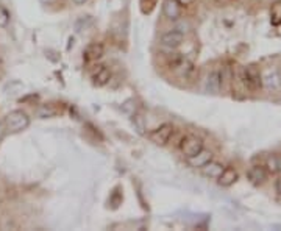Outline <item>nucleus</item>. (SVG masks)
<instances>
[{"mask_svg": "<svg viewBox=\"0 0 281 231\" xmlns=\"http://www.w3.org/2000/svg\"><path fill=\"white\" fill-rule=\"evenodd\" d=\"M4 125H5V130L10 133H19V132H24V130L28 128L30 125V118H28V114L22 109H14L11 111L5 121H4Z\"/></svg>", "mask_w": 281, "mask_h": 231, "instance_id": "f257e3e1", "label": "nucleus"}, {"mask_svg": "<svg viewBox=\"0 0 281 231\" xmlns=\"http://www.w3.org/2000/svg\"><path fill=\"white\" fill-rule=\"evenodd\" d=\"M241 81L248 91H258L262 88V74L258 66L248 64L241 69Z\"/></svg>", "mask_w": 281, "mask_h": 231, "instance_id": "f03ea898", "label": "nucleus"}, {"mask_svg": "<svg viewBox=\"0 0 281 231\" xmlns=\"http://www.w3.org/2000/svg\"><path fill=\"white\" fill-rule=\"evenodd\" d=\"M180 147H181L183 155H185L186 158H191L203 149V141L200 138H197V136H186L181 141Z\"/></svg>", "mask_w": 281, "mask_h": 231, "instance_id": "7ed1b4c3", "label": "nucleus"}, {"mask_svg": "<svg viewBox=\"0 0 281 231\" xmlns=\"http://www.w3.org/2000/svg\"><path fill=\"white\" fill-rule=\"evenodd\" d=\"M172 135H174L172 124H163L150 133V139H152V142L158 144V146H166L169 139L172 138Z\"/></svg>", "mask_w": 281, "mask_h": 231, "instance_id": "20e7f679", "label": "nucleus"}, {"mask_svg": "<svg viewBox=\"0 0 281 231\" xmlns=\"http://www.w3.org/2000/svg\"><path fill=\"white\" fill-rule=\"evenodd\" d=\"M183 41H185V35L180 30H171L161 36V44L164 47L169 49H177L183 44Z\"/></svg>", "mask_w": 281, "mask_h": 231, "instance_id": "39448f33", "label": "nucleus"}, {"mask_svg": "<svg viewBox=\"0 0 281 231\" xmlns=\"http://www.w3.org/2000/svg\"><path fill=\"white\" fill-rule=\"evenodd\" d=\"M267 175H269V172H267V169L264 166H253L247 172V178L250 180L251 184H255V186L262 184L267 180Z\"/></svg>", "mask_w": 281, "mask_h": 231, "instance_id": "423d86ee", "label": "nucleus"}, {"mask_svg": "<svg viewBox=\"0 0 281 231\" xmlns=\"http://www.w3.org/2000/svg\"><path fill=\"white\" fill-rule=\"evenodd\" d=\"M163 14L169 21H178L181 18V7L177 0H166L163 4Z\"/></svg>", "mask_w": 281, "mask_h": 231, "instance_id": "0eeeda50", "label": "nucleus"}, {"mask_svg": "<svg viewBox=\"0 0 281 231\" xmlns=\"http://www.w3.org/2000/svg\"><path fill=\"white\" fill-rule=\"evenodd\" d=\"M103 52H105V49L100 42H91V44L84 49L83 56L86 61H97L103 56Z\"/></svg>", "mask_w": 281, "mask_h": 231, "instance_id": "6e6552de", "label": "nucleus"}, {"mask_svg": "<svg viewBox=\"0 0 281 231\" xmlns=\"http://www.w3.org/2000/svg\"><path fill=\"white\" fill-rule=\"evenodd\" d=\"M239 175H237V170L234 167H223L222 173L217 178V183L223 187H230L231 184H234L237 181Z\"/></svg>", "mask_w": 281, "mask_h": 231, "instance_id": "1a4fd4ad", "label": "nucleus"}, {"mask_svg": "<svg viewBox=\"0 0 281 231\" xmlns=\"http://www.w3.org/2000/svg\"><path fill=\"white\" fill-rule=\"evenodd\" d=\"M211 160H213V153H211L209 150L202 149L197 155L188 158V163H189L192 167H199V169H200V167H203L206 163H209Z\"/></svg>", "mask_w": 281, "mask_h": 231, "instance_id": "9d476101", "label": "nucleus"}, {"mask_svg": "<svg viewBox=\"0 0 281 231\" xmlns=\"http://www.w3.org/2000/svg\"><path fill=\"white\" fill-rule=\"evenodd\" d=\"M262 86L269 89H278L281 86V77H279V72L276 69L269 70L265 75H262Z\"/></svg>", "mask_w": 281, "mask_h": 231, "instance_id": "9b49d317", "label": "nucleus"}, {"mask_svg": "<svg viewBox=\"0 0 281 231\" xmlns=\"http://www.w3.org/2000/svg\"><path fill=\"white\" fill-rule=\"evenodd\" d=\"M222 88V74L219 70H213L206 78V89L213 94H217Z\"/></svg>", "mask_w": 281, "mask_h": 231, "instance_id": "f8f14e48", "label": "nucleus"}, {"mask_svg": "<svg viewBox=\"0 0 281 231\" xmlns=\"http://www.w3.org/2000/svg\"><path fill=\"white\" fill-rule=\"evenodd\" d=\"M202 169V173L205 177H208V178H219V175L222 173V170H223V166L220 164V163H216V161H213L211 160L209 163H206L203 167H200Z\"/></svg>", "mask_w": 281, "mask_h": 231, "instance_id": "ddd939ff", "label": "nucleus"}, {"mask_svg": "<svg viewBox=\"0 0 281 231\" xmlns=\"http://www.w3.org/2000/svg\"><path fill=\"white\" fill-rule=\"evenodd\" d=\"M111 78V72L106 66H98L94 72H92V80L97 86H103L109 81Z\"/></svg>", "mask_w": 281, "mask_h": 231, "instance_id": "4468645a", "label": "nucleus"}, {"mask_svg": "<svg viewBox=\"0 0 281 231\" xmlns=\"http://www.w3.org/2000/svg\"><path fill=\"white\" fill-rule=\"evenodd\" d=\"M267 172L269 173H278L281 172V156L279 155H270L265 160V166Z\"/></svg>", "mask_w": 281, "mask_h": 231, "instance_id": "2eb2a0df", "label": "nucleus"}, {"mask_svg": "<svg viewBox=\"0 0 281 231\" xmlns=\"http://www.w3.org/2000/svg\"><path fill=\"white\" fill-rule=\"evenodd\" d=\"M270 16H272V24L273 25H279L281 24V0L272 7Z\"/></svg>", "mask_w": 281, "mask_h": 231, "instance_id": "dca6fc26", "label": "nucleus"}, {"mask_svg": "<svg viewBox=\"0 0 281 231\" xmlns=\"http://www.w3.org/2000/svg\"><path fill=\"white\" fill-rule=\"evenodd\" d=\"M10 19H11V16H10L8 10L0 5V27H7L10 24Z\"/></svg>", "mask_w": 281, "mask_h": 231, "instance_id": "f3484780", "label": "nucleus"}, {"mask_svg": "<svg viewBox=\"0 0 281 231\" xmlns=\"http://www.w3.org/2000/svg\"><path fill=\"white\" fill-rule=\"evenodd\" d=\"M177 2H178V5L181 8H186V7H189V5L194 4V0H177Z\"/></svg>", "mask_w": 281, "mask_h": 231, "instance_id": "a211bd4d", "label": "nucleus"}, {"mask_svg": "<svg viewBox=\"0 0 281 231\" xmlns=\"http://www.w3.org/2000/svg\"><path fill=\"white\" fill-rule=\"evenodd\" d=\"M275 191L281 195V175L276 178V181H275Z\"/></svg>", "mask_w": 281, "mask_h": 231, "instance_id": "6ab92c4d", "label": "nucleus"}, {"mask_svg": "<svg viewBox=\"0 0 281 231\" xmlns=\"http://www.w3.org/2000/svg\"><path fill=\"white\" fill-rule=\"evenodd\" d=\"M74 4H77V5H83L84 2H86V0H72Z\"/></svg>", "mask_w": 281, "mask_h": 231, "instance_id": "aec40b11", "label": "nucleus"}]
</instances>
